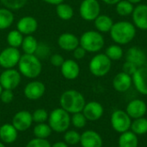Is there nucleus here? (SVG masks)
I'll list each match as a JSON object with an SVG mask.
<instances>
[{"label": "nucleus", "mask_w": 147, "mask_h": 147, "mask_svg": "<svg viewBox=\"0 0 147 147\" xmlns=\"http://www.w3.org/2000/svg\"><path fill=\"white\" fill-rule=\"evenodd\" d=\"M110 37L120 46L130 43L136 35V27L134 23L127 21H121L115 22L110 31Z\"/></svg>", "instance_id": "obj_1"}, {"label": "nucleus", "mask_w": 147, "mask_h": 147, "mask_svg": "<svg viewBox=\"0 0 147 147\" xmlns=\"http://www.w3.org/2000/svg\"><path fill=\"white\" fill-rule=\"evenodd\" d=\"M17 65L21 75L28 78H35L39 77L42 71L40 59L34 54H22Z\"/></svg>", "instance_id": "obj_2"}, {"label": "nucleus", "mask_w": 147, "mask_h": 147, "mask_svg": "<svg viewBox=\"0 0 147 147\" xmlns=\"http://www.w3.org/2000/svg\"><path fill=\"white\" fill-rule=\"evenodd\" d=\"M59 103L63 109L71 114L82 112L86 104L84 96L75 90L65 91L60 96Z\"/></svg>", "instance_id": "obj_3"}, {"label": "nucleus", "mask_w": 147, "mask_h": 147, "mask_svg": "<svg viewBox=\"0 0 147 147\" xmlns=\"http://www.w3.org/2000/svg\"><path fill=\"white\" fill-rule=\"evenodd\" d=\"M105 40L102 34L95 30L84 32L79 39V46H81L88 53H97L104 47Z\"/></svg>", "instance_id": "obj_4"}, {"label": "nucleus", "mask_w": 147, "mask_h": 147, "mask_svg": "<svg viewBox=\"0 0 147 147\" xmlns=\"http://www.w3.org/2000/svg\"><path fill=\"white\" fill-rule=\"evenodd\" d=\"M49 126L53 131L63 133L66 131L71 124V117L67 111L62 108L55 109L48 116Z\"/></svg>", "instance_id": "obj_5"}, {"label": "nucleus", "mask_w": 147, "mask_h": 147, "mask_svg": "<svg viewBox=\"0 0 147 147\" xmlns=\"http://www.w3.org/2000/svg\"><path fill=\"white\" fill-rule=\"evenodd\" d=\"M112 62L105 53H98L95 55L90 61L89 69L95 77H104L111 69Z\"/></svg>", "instance_id": "obj_6"}, {"label": "nucleus", "mask_w": 147, "mask_h": 147, "mask_svg": "<svg viewBox=\"0 0 147 147\" xmlns=\"http://www.w3.org/2000/svg\"><path fill=\"white\" fill-rule=\"evenodd\" d=\"M80 16L87 21H94L101 14V6L97 0H83L79 6Z\"/></svg>", "instance_id": "obj_7"}, {"label": "nucleus", "mask_w": 147, "mask_h": 147, "mask_svg": "<svg viewBox=\"0 0 147 147\" xmlns=\"http://www.w3.org/2000/svg\"><path fill=\"white\" fill-rule=\"evenodd\" d=\"M110 122L113 129L117 133L122 134L128 131L131 127V117L123 110H116L111 115Z\"/></svg>", "instance_id": "obj_8"}, {"label": "nucleus", "mask_w": 147, "mask_h": 147, "mask_svg": "<svg viewBox=\"0 0 147 147\" xmlns=\"http://www.w3.org/2000/svg\"><path fill=\"white\" fill-rule=\"evenodd\" d=\"M21 56L18 48L8 47L0 53V66L4 69H12L18 65Z\"/></svg>", "instance_id": "obj_9"}, {"label": "nucleus", "mask_w": 147, "mask_h": 147, "mask_svg": "<svg viewBox=\"0 0 147 147\" xmlns=\"http://www.w3.org/2000/svg\"><path fill=\"white\" fill-rule=\"evenodd\" d=\"M21 83V73L15 69H5L0 74V84L3 90H15Z\"/></svg>", "instance_id": "obj_10"}, {"label": "nucleus", "mask_w": 147, "mask_h": 147, "mask_svg": "<svg viewBox=\"0 0 147 147\" xmlns=\"http://www.w3.org/2000/svg\"><path fill=\"white\" fill-rule=\"evenodd\" d=\"M134 25L141 30H147V4L140 3L134 7L132 14Z\"/></svg>", "instance_id": "obj_11"}, {"label": "nucleus", "mask_w": 147, "mask_h": 147, "mask_svg": "<svg viewBox=\"0 0 147 147\" xmlns=\"http://www.w3.org/2000/svg\"><path fill=\"white\" fill-rule=\"evenodd\" d=\"M33 122V118H32V114H30L28 111L22 110L17 112L13 119H12V125L15 127V128L17 131H26L28 130Z\"/></svg>", "instance_id": "obj_12"}, {"label": "nucleus", "mask_w": 147, "mask_h": 147, "mask_svg": "<svg viewBox=\"0 0 147 147\" xmlns=\"http://www.w3.org/2000/svg\"><path fill=\"white\" fill-rule=\"evenodd\" d=\"M125 59L126 61L134 64L137 67H141L146 63L147 55L140 47H132L126 52Z\"/></svg>", "instance_id": "obj_13"}, {"label": "nucleus", "mask_w": 147, "mask_h": 147, "mask_svg": "<svg viewBox=\"0 0 147 147\" xmlns=\"http://www.w3.org/2000/svg\"><path fill=\"white\" fill-rule=\"evenodd\" d=\"M38 28L37 20L30 16H26L20 18L16 23V29L22 34L30 35Z\"/></svg>", "instance_id": "obj_14"}, {"label": "nucleus", "mask_w": 147, "mask_h": 147, "mask_svg": "<svg viewBox=\"0 0 147 147\" xmlns=\"http://www.w3.org/2000/svg\"><path fill=\"white\" fill-rule=\"evenodd\" d=\"M46 87L42 82L32 81L25 86L23 93L29 100H38L44 95Z\"/></svg>", "instance_id": "obj_15"}, {"label": "nucleus", "mask_w": 147, "mask_h": 147, "mask_svg": "<svg viewBox=\"0 0 147 147\" xmlns=\"http://www.w3.org/2000/svg\"><path fill=\"white\" fill-rule=\"evenodd\" d=\"M132 78L136 90L140 94L147 96V66L139 67Z\"/></svg>", "instance_id": "obj_16"}, {"label": "nucleus", "mask_w": 147, "mask_h": 147, "mask_svg": "<svg viewBox=\"0 0 147 147\" xmlns=\"http://www.w3.org/2000/svg\"><path fill=\"white\" fill-rule=\"evenodd\" d=\"M147 111L146 103L140 99H134L131 101L126 109L127 114L133 119L144 117Z\"/></svg>", "instance_id": "obj_17"}, {"label": "nucleus", "mask_w": 147, "mask_h": 147, "mask_svg": "<svg viewBox=\"0 0 147 147\" xmlns=\"http://www.w3.org/2000/svg\"><path fill=\"white\" fill-rule=\"evenodd\" d=\"M58 45L62 50L71 52L79 46V39L72 33H63L58 38Z\"/></svg>", "instance_id": "obj_18"}, {"label": "nucleus", "mask_w": 147, "mask_h": 147, "mask_svg": "<svg viewBox=\"0 0 147 147\" xmlns=\"http://www.w3.org/2000/svg\"><path fill=\"white\" fill-rule=\"evenodd\" d=\"M103 107L101 103L97 102H90L85 104L83 114L88 121H95L99 120L103 115Z\"/></svg>", "instance_id": "obj_19"}, {"label": "nucleus", "mask_w": 147, "mask_h": 147, "mask_svg": "<svg viewBox=\"0 0 147 147\" xmlns=\"http://www.w3.org/2000/svg\"><path fill=\"white\" fill-rule=\"evenodd\" d=\"M60 71L65 78L68 80H73L79 76L80 67L74 59H66L60 66Z\"/></svg>", "instance_id": "obj_20"}, {"label": "nucleus", "mask_w": 147, "mask_h": 147, "mask_svg": "<svg viewBox=\"0 0 147 147\" xmlns=\"http://www.w3.org/2000/svg\"><path fill=\"white\" fill-rule=\"evenodd\" d=\"M80 144L82 147H102V139L98 133L88 130L81 134Z\"/></svg>", "instance_id": "obj_21"}, {"label": "nucleus", "mask_w": 147, "mask_h": 147, "mask_svg": "<svg viewBox=\"0 0 147 147\" xmlns=\"http://www.w3.org/2000/svg\"><path fill=\"white\" fill-rule=\"evenodd\" d=\"M133 84L132 76L125 73L124 71L119 72L115 75L113 79V87L118 92L127 91Z\"/></svg>", "instance_id": "obj_22"}, {"label": "nucleus", "mask_w": 147, "mask_h": 147, "mask_svg": "<svg viewBox=\"0 0 147 147\" xmlns=\"http://www.w3.org/2000/svg\"><path fill=\"white\" fill-rule=\"evenodd\" d=\"M17 139V130L12 124H3L0 127V140L6 144L14 143Z\"/></svg>", "instance_id": "obj_23"}, {"label": "nucleus", "mask_w": 147, "mask_h": 147, "mask_svg": "<svg viewBox=\"0 0 147 147\" xmlns=\"http://www.w3.org/2000/svg\"><path fill=\"white\" fill-rule=\"evenodd\" d=\"M94 24L96 30L100 33H108L114 25L113 19L107 15H99L95 20Z\"/></svg>", "instance_id": "obj_24"}, {"label": "nucleus", "mask_w": 147, "mask_h": 147, "mask_svg": "<svg viewBox=\"0 0 147 147\" xmlns=\"http://www.w3.org/2000/svg\"><path fill=\"white\" fill-rule=\"evenodd\" d=\"M139 140L137 135L132 131L122 133L119 138V147H138Z\"/></svg>", "instance_id": "obj_25"}, {"label": "nucleus", "mask_w": 147, "mask_h": 147, "mask_svg": "<svg viewBox=\"0 0 147 147\" xmlns=\"http://www.w3.org/2000/svg\"><path fill=\"white\" fill-rule=\"evenodd\" d=\"M14 14L7 8H0V30L9 28L14 22Z\"/></svg>", "instance_id": "obj_26"}, {"label": "nucleus", "mask_w": 147, "mask_h": 147, "mask_svg": "<svg viewBox=\"0 0 147 147\" xmlns=\"http://www.w3.org/2000/svg\"><path fill=\"white\" fill-rule=\"evenodd\" d=\"M38 45H39V43H38L36 38H34L32 34H30V35H26L23 38L21 47H22L24 53L34 54L37 50Z\"/></svg>", "instance_id": "obj_27"}, {"label": "nucleus", "mask_w": 147, "mask_h": 147, "mask_svg": "<svg viewBox=\"0 0 147 147\" xmlns=\"http://www.w3.org/2000/svg\"><path fill=\"white\" fill-rule=\"evenodd\" d=\"M56 14L61 20L68 21L73 17L74 10L70 4L65 3H61L56 5Z\"/></svg>", "instance_id": "obj_28"}, {"label": "nucleus", "mask_w": 147, "mask_h": 147, "mask_svg": "<svg viewBox=\"0 0 147 147\" xmlns=\"http://www.w3.org/2000/svg\"><path fill=\"white\" fill-rule=\"evenodd\" d=\"M134 6L132 3L127 0H121L115 4L116 13L121 16H127L133 14Z\"/></svg>", "instance_id": "obj_29"}, {"label": "nucleus", "mask_w": 147, "mask_h": 147, "mask_svg": "<svg viewBox=\"0 0 147 147\" xmlns=\"http://www.w3.org/2000/svg\"><path fill=\"white\" fill-rule=\"evenodd\" d=\"M131 130L136 135H144L147 133V119L141 117L134 119L131 123Z\"/></svg>", "instance_id": "obj_30"}, {"label": "nucleus", "mask_w": 147, "mask_h": 147, "mask_svg": "<svg viewBox=\"0 0 147 147\" xmlns=\"http://www.w3.org/2000/svg\"><path fill=\"white\" fill-rule=\"evenodd\" d=\"M23 34H21L17 29L11 30L8 33L6 40L9 47L18 48L22 46V40H23Z\"/></svg>", "instance_id": "obj_31"}, {"label": "nucleus", "mask_w": 147, "mask_h": 147, "mask_svg": "<svg viewBox=\"0 0 147 147\" xmlns=\"http://www.w3.org/2000/svg\"><path fill=\"white\" fill-rule=\"evenodd\" d=\"M105 54L107 55V57L111 61L112 60H119L123 57L124 52H123V49L121 48V47L120 45L113 44V45L109 46L106 48Z\"/></svg>", "instance_id": "obj_32"}, {"label": "nucleus", "mask_w": 147, "mask_h": 147, "mask_svg": "<svg viewBox=\"0 0 147 147\" xmlns=\"http://www.w3.org/2000/svg\"><path fill=\"white\" fill-rule=\"evenodd\" d=\"M52 128L49 125L44 123H38L34 128V134L38 139H47L52 134Z\"/></svg>", "instance_id": "obj_33"}, {"label": "nucleus", "mask_w": 147, "mask_h": 147, "mask_svg": "<svg viewBox=\"0 0 147 147\" xmlns=\"http://www.w3.org/2000/svg\"><path fill=\"white\" fill-rule=\"evenodd\" d=\"M28 0H0L1 3L10 10H17L23 8Z\"/></svg>", "instance_id": "obj_34"}, {"label": "nucleus", "mask_w": 147, "mask_h": 147, "mask_svg": "<svg viewBox=\"0 0 147 147\" xmlns=\"http://www.w3.org/2000/svg\"><path fill=\"white\" fill-rule=\"evenodd\" d=\"M71 122L72 123V125L77 127V128H83L85 127L86 123H87V119L84 116V115L81 112L78 113H75L73 114L72 117L71 118Z\"/></svg>", "instance_id": "obj_35"}, {"label": "nucleus", "mask_w": 147, "mask_h": 147, "mask_svg": "<svg viewBox=\"0 0 147 147\" xmlns=\"http://www.w3.org/2000/svg\"><path fill=\"white\" fill-rule=\"evenodd\" d=\"M80 138L81 135L74 130L67 131L64 136V140L67 145H77L80 143Z\"/></svg>", "instance_id": "obj_36"}, {"label": "nucleus", "mask_w": 147, "mask_h": 147, "mask_svg": "<svg viewBox=\"0 0 147 147\" xmlns=\"http://www.w3.org/2000/svg\"><path fill=\"white\" fill-rule=\"evenodd\" d=\"M33 121L36 123H44L48 119L47 112L43 109H38L32 114Z\"/></svg>", "instance_id": "obj_37"}, {"label": "nucleus", "mask_w": 147, "mask_h": 147, "mask_svg": "<svg viewBox=\"0 0 147 147\" xmlns=\"http://www.w3.org/2000/svg\"><path fill=\"white\" fill-rule=\"evenodd\" d=\"M26 147H51L50 143L45 140V139H33L31 140L28 144Z\"/></svg>", "instance_id": "obj_38"}, {"label": "nucleus", "mask_w": 147, "mask_h": 147, "mask_svg": "<svg viewBox=\"0 0 147 147\" xmlns=\"http://www.w3.org/2000/svg\"><path fill=\"white\" fill-rule=\"evenodd\" d=\"M50 53V50H49V47L44 44V43H41V44H39L38 45V47H37V50L34 53V55H36L39 59H45L48 56V54Z\"/></svg>", "instance_id": "obj_39"}, {"label": "nucleus", "mask_w": 147, "mask_h": 147, "mask_svg": "<svg viewBox=\"0 0 147 147\" xmlns=\"http://www.w3.org/2000/svg\"><path fill=\"white\" fill-rule=\"evenodd\" d=\"M14 98V94L11 90H3L1 95H0V99L3 103H9L13 101Z\"/></svg>", "instance_id": "obj_40"}, {"label": "nucleus", "mask_w": 147, "mask_h": 147, "mask_svg": "<svg viewBox=\"0 0 147 147\" xmlns=\"http://www.w3.org/2000/svg\"><path fill=\"white\" fill-rule=\"evenodd\" d=\"M139 67H137L134 64L131 63V62H128V61H126L124 64H123V66H122V70L125 73L130 75V76H133L134 74V72L137 71Z\"/></svg>", "instance_id": "obj_41"}, {"label": "nucleus", "mask_w": 147, "mask_h": 147, "mask_svg": "<svg viewBox=\"0 0 147 147\" xmlns=\"http://www.w3.org/2000/svg\"><path fill=\"white\" fill-rule=\"evenodd\" d=\"M64 61H65L64 58L59 53L53 54L50 57V63L53 66H56V67H60L62 65V64L64 63Z\"/></svg>", "instance_id": "obj_42"}, {"label": "nucleus", "mask_w": 147, "mask_h": 147, "mask_svg": "<svg viewBox=\"0 0 147 147\" xmlns=\"http://www.w3.org/2000/svg\"><path fill=\"white\" fill-rule=\"evenodd\" d=\"M72 52H73V57L76 59H84L85 57V55H86V53H87L81 46H78Z\"/></svg>", "instance_id": "obj_43"}, {"label": "nucleus", "mask_w": 147, "mask_h": 147, "mask_svg": "<svg viewBox=\"0 0 147 147\" xmlns=\"http://www.w3.org/2000/svg\"><path fill=\"white\" fill-rule=\"evenodd\" d=\"M43 1L47 3L53 4V5H58L64 2V0H43Z\"/></svg>", "instance_id": "obj_44"}, {"label": "nucleus", "mask_w": 147, "mask_h": 147, "mask_svg": "<svg viewBox=\"0 0 147 147\" xmlns=\"http://www.w3.org/2000/svg\"><path fill=\"white\" fill-rule=\"evenodd\" d=\"M51 147H68V145L65 142H62V141H59L54 143Z\"/></svg>", "instance_id": "obj_45"}, {"label": "nucleus", "mask_w": 147, "mask_h": 147, "mask_svg": "<svg viewBox=\"0 0 147 147\" xmlns=\"http://www.w3.org/2000/svg\"><path fill=\"white\" fill-rule=\"evenodd\" d=\"M103 3H105L106 4H109V5H114V4H116L117 3H119L121 0H102Z\"/></svg>", "instance_id": "obj_46"}, {"label": "nucleus", "mask_w": 147, "mask_h": 147, "mask_svg": "<svg viewBox=\"0 0 147 147\" xmlns=\"http://www.w3.org/2000/svg\"><path fill=\"white\" fill-rule=\"evenodd\" d=\"M128 2H130V3H132L133 4H138V3H140L142 0H127Z\"/></svg>", "instance_id": "obj_47"}, {"label": "nucleus", "mask_w": 147, "mask_h": 147, "mask_svg": "<svg viewBox=\"0 0 147 147\" xmlns=\"http://www.w3.org/2000/svg\"><path fill=\"white\" fill-rule=\"evenodd\" d=\"M3 87L1 86V84H0V95H1V93H2V91H3Z\"/></svg>", "instance_id": "obj_48"}, {"label": "nucleus", "mask_w": 147, "mask_h": 147, "mask_svg": "<svg viewBox=\"0 0 147 147\" xmlns=\"http://www.w3.org/2000/svg\"><path fill=\"white\" fill-rule=\"evenodd\" d=\"M0 147H5V146H4L2 142H0Z\"/></svg>", "instance_id": "obj_49"}, {"label": "nucleus", "mask_w": 147, "mask_h": 147, "mask_svg": "<svg viewBox=\"0 0 147 147\" xmlns=\"http://www.w3.org/2000/svg\"><path fill=\"white\" fill-rule=\"evenodd\" d=\"M82 1H83V0H82Z\"/></svg>", "instance_id": "obj_50"}]
</instances>
